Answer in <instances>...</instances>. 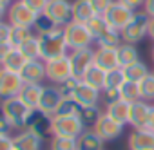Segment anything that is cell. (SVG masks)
Listing matches in <instances>:
<instances>
[{"mask_svg": "<svg viewBox=\"0 0 154 150\" xmlns=\"http://www.w3.org/2000/svg\"><path fill=\"white\" fill-rule=\"evenodd\" d=\"M118 2H122L123 6H127V8L132 9V11H140V9H143V6H145V0H118Z\"/></svg>", "mask_w": 154, "mask_h": 150, "instance_id": "obj_46", "label": "cell"}, {"mask_svg": "<svg viewBox=\"0 0 154 150\" xmlns=\"http://www.w3.org/2000/svg\"><path fill=\"white\" fill-rule=\"evenodd\" d=\"M49 150H78V141H76V137L53 136Z\"/></svg>", "mask_w": 154, "mask_h": 150, "instance_id": "obj_33", "label": "cell"}, {"mask_svg": "<svg viewBox=\"0 0 154 150\" xmlns=\"http://www.w3.org/2000/svg\"><path fill=\"white\" fill-rule=\"evenodd\" d=\"M152 74H154V70H152Z\"/></svg>", "mask_w": 154, "mask_h": 150, "instance_id": "obj_56", "label": "cell"}, {"mask_svg": "<svg viewBox=\"0 0 154 150\" xmlns=\"http://www.w3.org/2000/svg\"><path fill=\"white\" fill-rule=\"evenodd\" d=\"M63 96L58 89V85L54 83H49V85H44V91H42V96H40V103H38V109L47 112V114H54V110L58 109V105L62 103Z\"/></svg>", "mask_w": 154, "mask_h": 150, "instance_id": "obj_14", "label": "cell"}, {"mask_svg": "<svg viewBox=\"0 0 154 150\" xmlns=\"http://www.w3.org/2000/svg\"><path fill=\"white\" fill-rule=\"evenodd\" d=\"M123 44V40H122V34H120V31H116V29H111L109 33H105L100 40H96V45L98 47H120Z\"/></svg>", "mask_w": 154, "mask_h": 150, "instance_id": "obj_36", "label": "cell"}, {"mask_svg": "<svg viewBox=\"0 0 154 150\" xmlns=\"http://www.w3.org/2000/svg\"><path fill=\"white\" fill-rule=\"evenodd\" d=\"M11 29L13 26L9 22H0V44H6L11 38Z\"/></svg>", "mask_w": 154, "mask_h": 150, "instance_id": "obj_44", "label": "cell"}, {"mask_svg": "<svg viewBox=\"0 0 154 150\" xmlns=\"http://www.w3.org/2000/svg\"><path fill=\"white\" fill-rule=\"evenodd\" d=\"M11 130H15L13 127H11V123L0 114V134H11Z\"/></svg>", "mask_w": 154, "mask_h": 150, "instance_id": "obj_47", "label": "cell"}, {"mask_svg": "<svg viewBox=\"0 0 154 150\" xmlns=\"http://www.w3.org/2000/svg\"><path fill=\"white\" fill-rule=\"evenodd\" d=\"M80 109L82 107L74 101V98H63L62 103L58 105V109L54 110L53 118H56V116H78V110Z\"/></svg>", "mask_w": 154, "mask_h": 150, "instance_id": "obj_35", "label": "cell"}, {"mask_svg": "<svg viewBox=\"0 0 154 150\" xmlns=\"http://www.w3.org/2000/svg\"><path fill=\"white\" fill-rule=\"evenodd\" d=\"M13 150H15V148H13Z\"/></svg>", "mask_w": 154, "mask_h": 150, "instance_id": "obj_57", "label": "cell"}, {"mask_svg": "<svg viewBox=\"0 0 154 150\" xmlns=\"http://www.w3.org/2000/svg\"><path fill=\"white\" fill-rule=\"evenodd\" d=\"M71 76H72V70H71L69 54L45 62V80H49L51 83L58 85V83H62L63 80H67Z\"/></svg>", "mask_w": 154, "mask_h": 150, "instance_id": "obj_8", "label": "cell"}, {"mask_svg": "<svg viewBox=\"0 0 154 150\" xmlns=\"http://www.w3.org/2000/svg\"><path fill=\"white\" fill-rule=\"evenodd\" d=\"M150 110H152V105L143 101V100L131 103L127 125H131L132 128H145L147 121H149V116H150Z\"/></svg>", "mask_w": 154, "mask_h": 150, "instance_id": "obj_15", "label": "cell"}, {"mask_svg": "<svg viewBox=\"0 0 154 150\" xmlns=\"http://www.w3.org/2000/svg\"><path fill=\"white\" fill-rule=\"evenodd\" d=\"M18 49L22 51V54H24L27 60H38V58H40L38 36H35V38H31V40H27V42H26V44H22Z\"/></svg>", "mask_w": 154, "mask_h": 150, "instance_id": "obj_37", "label": "cell"}, {"mask_svg": "<svg viewBox=\"0 0 154 150\" xmlns=\"http://www.w3.org/2000/svg\"><path fill=\"white\" fill-rule=\"evenodd\" d=\"M134 13L136 11H132V9H129L127 6H123L122 2H118V0H114V2L111 4V8L105 11V20H107V24L112 27V29H116V31H122L131 20H132V16H134Z\"/></svg>", "mask_w": 154, "mask_h": 150, "instance_id": "obj_11", "label": "cell"}, {"mask_svg": "<svg viewBox=\"0 0 154 150\" xmlns=\"http://www.w3.org/2000/svg\"><path fill=\"white\" fill-rule=\"evenodd\" d=\"M118 60H120V67H125V65H131L134 62L140 60V52L136 49L134 44H122L118 47Z\"/></svg>", "mask_w": 154, "mask_h": 150, "instance_id": "obj_29", "label": "cell"}, {"mask_svg": "<svg viewBox=\"0 0 154 150\" xmlns=\"http://www.w3.org/2000/svg\"><path fill=\"white\" fill-rule=\"evenodd\" d=\"M36 36H38V45H40V60L47 62V60H54V58L69 54L67 52L69 47L63 36V27H56L49 33L36 34Z\"/></svg>", "mask_w": 154, "mask_h": 150, "instance_id": "obj_1", "label": "cell"}, {"mask_svg": "<svg viewBox=\"0 0 154 150\" xmlns=\"http://www.w3.org/2000/svg\"><path fill=\"white\" fill-rule=\"evenodd\" d=\"M149 22H150V16H149L143 9L136 11L134 16H132V20L120 31L122 40H123L125 44H134V45H136V44L141 42L145 36H149Z\"/></svg>", "mask_w": 154, "mask_h": 150, "instance_id": "obj_4", "label": "cell"}, {"mask_svg": "<svg viewBox=\"0 0 154 150\" xmlns=\"http://www.w3.org/2000/svg\"><path fill=\"white\" fill-rule=\"evenodd\" d=\"M80 82H82L80 78H76V76H71V78L63 80L62 83H58V89H60L62 96H63V98H72V94H74L76 87L80 85Z\"/></svg>", "mask_w": 154, "mask_h": 150, "instance_id": "obj_39", "label": "cell"}, {"mask_svg": "<svg viewBox=\"0 0 154 150\" xmlns=\"http://www.w3.org/2000/svg\"><path fill=\"white\" fill-rule=\"evenodd\" d=\"M44 15L56 27H65L69 22H72V2H69V0H49Z\"/></svg>", "mask_w": 154, "mask_h": 150, "instance_id": "obj_6", "label": "cell"}, {"mask_svg": "<svg viewBox=\"0 0 154 150\" xmlns=\"http://www.w3.org/2000/svg\"><path fill=\"white\" fill-rule=\"evenodd\" d=\"M26 63H27V58L22 54V51L18 47H13L11 52L6 56V60L2 62V69H8L11 72H18L20 74V70L24 69Z\"/></svg>", "mask_w": 154, "mask_h": 150, "instance_id": "obj_27", "label": "cell"}, {"mask_svg": "<svg viewBox=\"0 0 154 150\" xmlns=\"http://www.w3.org/2000/svg\"><path fill=\"white\" fill-rule=\"evenodd\" d=\"M85 130L82 119L78 116H56L53 118V136H65V137H80Z\"/></svg>", "mask_w": 154, "mask_h": 150, "instance_id": "obj_7", "label": "cell"}, {"mask_svg": "<svg viewBox=\"0 0 154 150\" xmlns=\"http://www.w3.org/2000/svg\"><path fill=\"white\" fill-rule=\"evenodd\" d=\"M149 38L154 40V18H150V22H149Z\"/></svg>", "mask_w": 154, "mask_h": 150, "instance_id": "obj_52", "label": "cell"}, {"mask_svg": "<svg viewBox=\"0 0 154 150\" xmlns=\"http://www.w3.org/2000/svg\"><path fill=\"white\" fill-rule=\"evenodd\" d=\"M24 87V82L18 72H11L8 69L0 70V100L17 98Z\"/></svg>", "mask_w": 154, "mask_h": 150, "instance_id": "obj_12", "label": "cell"}, {"mask_svg": "<svg viewBox=\"0 0 154 150\" xmlns=\"http://www.w3.org/2000/svg\"><path fill=\"white\" fill-rule=\"evenodd\" d=\"M89 2H91V6H93L96 15H105V11L111 8V4L114 2V0H89Z\"/></svg>", "mask_w": 154, "mask_h": 150, "instance_id": "obj_42", "label": "cell"}, {"mask_svg": "<svg viewBox=\"0 0 154 150\" xmlns=\"http://www.w3.org/2000/svg\"><path fill=\"white\" fill-rule=\"evenodd\" d=\"M123 128H125V125L114 121V119L109 118L105 112L100 116V119H98L96 125L93 127V130H94L103 141H114V139H118V137L123 134Z\"/></svg>", "mask_w": 154, "mask_h": 150, "instance_id": "obj_13", "label": "cell"}, {"mask_svg": "<svg viewBox=\"0 0 154 150\" xmlns=\"http://www.w3.org/2000/svg\"><path fill=\"white\" fill-rule=\"evenodd\" d=\"M69 62H71L72 76L82 80V76L87 72V69L94 63V49L93 47H85V49L69 51Z\"/></svg>", "mask_w": 154, "mask_h": 150, "instance_id": "obj_10", "label": "cell"}, {"mask_svg": "<svg viewBox=\"0 0 154 150\" xmlns=\"http://www.w3.org/2000/svg\"><path fill=\"white\" fill-rule=\"evenodd\" d=\"M63 36H65V44H67L69 51L93 47V44H94V38H93L89 27L80 22H69L63 27Z\"/></svg>", "mask_w": 154, "mask_h": 150, "instance_id": "obj_3", "label": "cell"}, {"mask_svg": "<svg viewBox=\"0 0 154 150\" xmlns=\"http://www.w3.org/2000/svg\"><path fill=\"white\" fill-rule=\"evenodd\" d=\"M13 2H15V0H0V6H6V8H9Z\"/></svg>", "mask_w": 154, "mask_h": 150, "instance_id": "obj_53", "label": "cell"}, {"mask_svg": "<svg viewBox=\"0 0 154 150\" xmlns=\"http://www.w3.org/2000/svg\"><path fill=\"white\" fill-rule=\"evenodd\" d=\"M11 49H13V45H11L9 42H6V44H0V65H2V62L6 60V56L11 52Z\"/></svg>", "mask_w": 154, "mask_h": 150, "instance_id": "obj_48", "label": "cell"}, {"mask_svg": "<svg viewBox=\"0 0 154 150\" xmlns=\"http://www.w3.org/2000/svg\"><path fill=\"white\" fill-rule=\"evenodd\" d=\"M127 146L129 150H154V132L149 128H132Z\"/></svg>", "mask_w": 154, "mask_h": 150, "instance_id": "obj_17", "label": "cell"}, {"mask_svg": "<svg viewBox=\"0 0 154 150\" xmlns=\"http://www.w3.org/2000/svg\"><path fill=\"white\" fill-rule=\"evenodd\" d=\"M85 26L89 27V31H91V34H93V38H94V44H96V40H100L105 33H109V31L112 29V27L107 24V20H105L103 15H96V16H93Z\"/></svg>", "mask_w": 154, "mask_h": 150, "instance_id": "obj_28", "label": "cell"}, {"mask_svg": "<svg viewBox=\"0 0 154 150\" xmlns=\"http://www.w3.org/2000/svg\"><path fill=\"white\" fill-rule=\"evenodd\" d=\"M0 150H13V136L0 134Z\"/></svg>", "mask_w": 154, "mask_h": 150, "instance_id": "obj_45", "label": "cell"}, {"mask_svg": "<svg viewBox=\"0 0 154 150\" xmlns=\"http://www.w3.org/2000/svg\"><path fill=\"white\" fill-rule=\"evenodd\" d=\"M120 98L127 103H134L140 101V87L134 82H123V85L120 87Z\"/></svg>", "mask_w": 154, "mask_h": 150, "instance_id": "obj_34", "label": "cell"}, {"mask_svg": "<svg viewBox=\"0 0 154 150\" xmlns=\"http://www.w3.org/2000/svg\"><path fill=\"white\" fill-rule=\"evenodd\" d=\"M105 78H107V72L103 70V69H100L98 65H91L89 69H87V72L82 76V82H85L87 85H91V87H94V89H98V91H103V87H105Z\"/></svg>", "mask_w": 154, "mask_h": 150, "instance_id": "obj_26", "label": "cell"}, {"mask_svg": "<svg viewBox=\"0 0 154 150\" xmlns=\"http://www.w3.org/2000/svg\"><path fill=\"white\" fill-rule=\"evenodd\" d=\"M145 128H149V130L154 132V105H152V110H150V116H149V121H147V127Z\"/></svg>", "mask_w": 154, "mask_h": 150, "instance_id": "obj_50", "label": "cell"}, {"mask_svg": "<svg viewBox=\"0 0 154 150\" xmlns=\"http://www.w3.org/2000/svg\"><path fill=\"white\" fill-rule=\"evenodd\" d=\"M93 16H96L89 0H74L72 2V22L87 24Z\"/></svg>", "mask_w": 154, "mask_h": 150, "instance_id": "obj_24", "label": "cell"}, {"mask_svg": "<svg viewBox=\"0 0 154 150\" xmlns=\"http://www.w3.org/2000/svg\"><path fill=\"white\" fill-rule=\"evenodd\" d=\"M44 137L29 132V130H18L13 136V148L15 150H42Z\"/></svg>", "mask_w": 154, "mask_h": 150, "instance_id": "obj_20", "label": "cell"}, {"mask_svg": "<svg viewBox=\"0 0 154 150\" xmlns=\"http://www.w3.org/2000/svg\"><path fill=\"white\" fill-rule=\"evenodd\" d=\"M103 114V110L100 109V105H93V107H82L78 110V118L82 119L85 128H93L96 125V121L100 119V116Z\"/></svg>", "mask_w": 154, "mask_h": 150, "instance_id": "obj_30", "label": "cell"}, {"mask_svg": "<svg viewBox=\"0 0 154 150\" xmlns=\"http://www.w3.org/2000/svg\"><path fill=\"white\" fill-rule=\"evenodd\" d=\"M24 4L29 6L36 15H42V13L45 11L47 4H49V0H24Z\"/></svg>", "mask_w": 154, "mask_h": 150, "instance_id": "obj_43", "label": "cell"}, {"mask_svg": "<svg viewBox=\"0 0 154 150\" xmlns=\"http://www.w3.org/2000/svg\"><path fill=\"white\" fill-rule=\"evenodd\" d=\"M150 60H152V63H154V45H152V51H150Z\"/></svg>", "mask_w": 154, "mask_h": 150, "instance_id": "obj_54", "label": "cell"}, {"mask_svg": "<svg viewBox=\"0 0 154 150\" xmlns=\"http://www.w3.org/2000/svg\"><path fill=\"white\" fill-rule=\"evenodd\" d=\"M0 70H2V65H0Z\"/></svg>", "mask_w": 154, "mask_h": 150, "instance_id": "obj_55", "label": "cell"}, {"mask_svg": "<svg viewBox=\"0 0 154 150\" xmlns=\"http://www.w3.org/2000/svg\"><path fill=\"white\" fill-rule=\"evenodd\" d=\"M94 65L103 69L105 72L122 69L120 60H118V47H96L94 49Z\"/></svg>", "mask_w": 154, "mask_h": 150, "instance_id": "obj_16", "label": "cell"}, {"mask_svg": "<svg viewBox=\"0 0 154 150\" xmlns=\"http://www.w3.org/2000/svg\"><path fill=\"white\" fill-rule=\"evenodd\" d=\"M42 91H44V85H42V83H24V87H22L18 98H20L29 109H38Z\"/></svg>", "mask_w": 154, "mask_h": 150, "instance_id": "obj_21", "label": "cell"}, {"mask_svg": "<svg viewBox=\"0 0 154 150\" xmlns=\"http://www.w3.org/2000/svg\"><path fill=\"white\" fill-rule=\"evenodd\" d=\"M138 87H140V98H141L143 101L154 105V74L150 72L149 76H145V78L138 83Z\"/></svg>", "mask_w": 154, "mask_h": 150, "instance_id": "obj_32", "label": "cell"}, {"mask_svg": "<svg viewBox=\"0 0 154 150\" xmlns=\"http://www.w3.org/2000/svg\"><path fill=\"white\" fill-rule=\"evenodd\" d=\"M78 141V150H103V139L93 130V128H85L80 137H76Z\"/></svg>", "mask_w": 154, "mask_h": 150, "instance_id": "obj_22", "label": "cell"}, {"mask_svg": "<svg viewBox=\"0 0 154 150\" xmlns=\"http://www.w3.org/2000/svg\"><path fill=\"white\" fill-rule=\"evenodd\" d=\"M26 130L40 136V137H47V136H53L51 128H53V116L40 110V109H33L29 112V118L26 121Z\"/></svg>", "mask_w": 154, "mask_h": 150, "instance_id": "obj_9", "label": "cell"}, {"mask_svg": "<svg viewBox=\"0 0 154 150\" xmlns=\"http://www.w3.org/2000/svg\"><path fill=\"white\" fill-rule=\"evenodd\" d=\"M31 110L33 109H29L18 96L17 98H8V100L0 101V114H2L11 123V127L17 128V130H24L26 121H27Z\"/></svg>", "mask_w": 154, "mask_h": 150, "instance_id": "obj_2", "label": "cell"}, {"mask_svg": "<svg viewBox=\"0 0 154 150\" xmlns=\"http://www.w3.org/2000/svg\"><path fill=\"white\" fill-rule=\"evenodd\" d=\"M129 109H131V103H127L123 100H118L114 103L105 105V110L103 112L109 118H112L114 121H118L122 125H127V121H129Z\"/></svg>", "mask_w": 154, "mask_h": 150, "instance_id": "obj_23", "label": "cell"}, {"mask_svg": "<svg viewBox=\"0 0 154 150\" xmlns=\"http://www.w3.org/2000/svg\"><path fill=\"white\" fill-rule=\"evenodd\" d=\"M125 76H123V70L122 69H114V70H109L107 72V78H105V87L103 89H120L123 85Z\"/></svg>", "mask_w": 154, "mask_h": 150, "instance_id": "obj_38", "label": "cell"}, {"mask_svg": "<svg viewBox=\"0 0 154 150\" xmlns=\"http://www.w3.org/2000/svg\"><path fill=\"white\" fill-rule=\"evenodd\" d=\"M74 101L80 107H93V105H100L102 101V91L87 85L85 82H80V85L76 87L74 94H72Z\"/></svg>", "mask_w": 154, "mask_h": 150, "instance_id": "obj_18", "label": "cell"}, {"mask_svg": "<svg viewBox=\"0 0 154 150\" xmlns=\"http://www.w3.org/2000/svg\"><path fill=\"white\" fill-rule=\"evenodd\" d=\"M8 20L15 27H29V29H33L36 20H38V15L29 6L24 4V0H15L8 9Z\"/></svg>", "mask_w": 154, "mask_h": 150, "instance_id": "obj_5", "label": "cell"}, {"mask_svg": "<svg viewBox=\"0 0 154 150\" xmlns=\"http://www.w3.org/2000/svg\"><path fill=\"white\" fill-rule=\"evenodd\" d=\"M122 70H123L125 80H127V82H134V83H140L145 76H149V74H150L147 63L141 62V60H138V62H134V63H131V65L122 67Z\"/></svg>", "mask_w": 154, "mask_h": 150, "instance_id": "obj_25", "label": "cell"}, {"mask_svg": "<svg viewBox=\"0 0 154 150\" xmlns=\"http://www.w3.org/2000/svg\"><path fill=\"white\" fill-rule=\"evenodd\" d=\"M35 36H36V33H35L33 29H29V27H15V26H13L9 44H11L13 47H20L22 44H26L27 40H31V38H35Z\"/></svg>", "mask_w": 154, "mask_h": 150, "instance_id": "obj_31", "label": "cell"}, {"mask_svg": "<svg viewBox=\"0 0 154 150\" xmlns=\"http://www.w3.org/2000/svg\"><path fill=\"white\" fill-rule=\"evenodd\" d=\"M102 100H103V105H109V103H114L120 98V89H103L102 91Z\"/></svg>", "mask_w": 154, "mask_h": 150, "instance_id": "obj_41", "label": "cell"}, {"mask_svg": "<svg viewBox=\"0 0 154 150\" xmlns=\"http://www.w3.org/2000/svg\"><path fill=\"white\" fill-rule=\"evenodd\" d=\"M8 9H9V8H6V6H0V22H4V18L8 16Z\"/></svg>", "mask_w": 154, "mask_h": 150, "instance_id": "obj_51", "label": "cell"}, {"mask_svg": "<svg viewBox=\"0 0 154 150\" xmlns=\"http://www.w3.org/2000/svg\"><path fill=\"white\" fill-rule=\"evenodd\" d=\"M143 11H145V13H147L150 18H154V0H145Z\"/></svg>", "mask_w": 154, "mask_h": 150, "instance_id": "obj_49", "label": "cell"}, {"mask_svg": "<svg viewBox=\"0 0 154 150\" xmlns=\"http://www.w3.org/2000/svg\"><path fill=\"white\" fill-rule=\"evenodd\" d=\"M35 33L36 34H44V33H49V31H53V29H56V26L42 13V15H38V20H36V24H35Z\"/></svg>", "mask_w": 154, "mask_h": 150, "instance_id": "obj_40", "label": "cell"}, {"mask_svg": "<svg viewBox=\"0 0 154 150\" xmlns=\"http://www.w3.org/2000/svg\"><path fill=\"white\" fill-rule=\"evenodd\" d=\"M20 78L24 83H42L45 80V62L44 60H27L20 70Z\"/></svg>", "mask_w": 154, "mask_h": 150, "instance_id": "obj_19", "label": "cell"}]
</instances>
